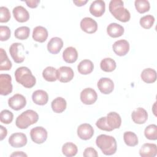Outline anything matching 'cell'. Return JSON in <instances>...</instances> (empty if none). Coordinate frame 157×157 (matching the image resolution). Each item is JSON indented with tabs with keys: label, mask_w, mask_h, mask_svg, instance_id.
Listing matches in <instances>:
<instances>
[{
	"label": "cell",
	"mask_w": 157,
	"mask_h": 157,
	"mask_svg": "<svg viewBox=\"0 0 157 157\" xmlns=\"http://www.w3.org/2000/svg\"><path fill=\"white\" fill-rule=\"evenodd\" d=\"M96 145L105 155H113L117 149L115 139L111 136L101 134L96 139Z\"/></svg>",
	"instance_id": "obj_1"
},
{
	"label": "cell",
	"mask_w": 157,
	"mask_h": 157,
	"mask_svg": "<svg viewBox=\"0 0 157 157\" xmlns=\"http://www.w3.org/2000/svg\"><path fill=\"white\" fill-rule=\"evenodd\" d=\"M121 0H112L109 3V9L113 16L121 22H127L130 20L131 14L128 10L123 7Z\"/></svg>",
	"instance_id": "obj_2"
},
{
	"label": "cell",
	"mask_w": 157,
	"mask_h": 157,
	"mask_svg": "<svg viewBox=\"0 0 157 157\" xmlns=\"http://www.w3.org/2000/svg\"><path fill=\"white\" fill-rule=\"evenodd\" d=\"M16 81L22 85L24 87L31 88L33 87L36 82L35 77L27 67H20L15 72Z\"/></svg>",
	"instance_id": "obj_3"
},
{
	"label": "cell",
	"mask_w": 157,
	"mask_h": 157,
	"mask_svg": "<svg viewBox=\"0 0 157 157\" xmlns=\"http://www.w3.org/2000/svg\"><path fill=\"white\" fill-rule=\"evenodd\" d=\"M39 120V115L33 110H27L18 115L15 121L16 126L20 129H26Z\"/></svg>",
	"instance_id": "obj_4"
},
{
	"label": "cell",
	"mask_w": 157,
	"mask_h": 157,
	"mask_svg": "<svg viewBox=\"0 0 157 157\" xmlns=\"http://www.w3.org/2000/svg\"><path fill=\"white\" fill-rule=\"evenodd\" d=\"M25 47L21 43L15 42L12 44L9 48V53L13 60L16 63H21L25 60Z\"/></svg>",
	"instance_id": "obj_5"
},
{
	"label": "cell",
	"mask_w": 157,
	"mask_h": 157,
	"mask_svg": "<svg viewBox=\"0 0 157 157\" xmlns=\"http://www.w3.org/2000/svg\"><path fill=\"white\" fill-rule=\"evenodd\" d=\"M30 136L34 143L41 144L47 139V131L42 126H36L31 129Z\"/></svg>",
	"instance_id": "obj_6"
},
{
	"label": "cell",
	"mask_w": 157,
	"mask_h": 157,
	"mask_svg": "<svg viewBox=\"0 0 157 157\" xmlns=\"http://www.w3.org/2000/svg\"><path fill=\"white\" fill-rule=\"evenodd\" d=\"M12 77L9 74L0 75V94L2 96H7L12 91Z\"/></svg>",
	"instance_id": "obj_7"
},
{
	"label": "cell",
	"mask_w": 157,
	"mask_h": 157,
	"mask_svg": "<svg viewBox=\"0 0 157 157\" xmlns=\"http://www.w3.org/2000/svg\"><path fill=\"white\" fill-rule=\"evenodd\" d=\"M97 99L98 94L93 88H85L80 93V100L84 104L91 105L96 101Z\"/></svg>",
	"instance_id": "obj_8"
},
{
	"label": "cell",
	"mask_w": 157,
	"mask_h": 157,
	"mask_svg": "<svg viewBox=\"0 0 157 157\" xmlns=\"http://www.w3.org/2000/svg\"><path fill=\"white\" fill-rule=\"evenodd\" d=\"M9 106L14 110H19L24 108L26 104L25 96L20 94H15L8 100Z\"/></svg>",
	"instance_id": "obj_9"
},
{
	"label": "cell",
	"mask_w": 157,
	"mask_h": 157,
	"mask_svg": "<svg viewBox=\"0 0 157 157\" xmlns=\"http://www.w3.org/2000/svg\"><path fill=\"white\" fill-rule=\"evenodd\" d=\"M9 144L14 148H21L27 144L26 136L22 132L12 134L9 138Z\"/></svg>",
	"instance_id": "obj_10"
},
{
	"label": "cell",
	"mask_w": 157,
	"mask_h": 157,
	"mask_svg": "<svg viewBox=\"0 0 157 157\" xmlns=\"http://www.w3.org/2000/svg\"><path fill=\"white\" fill-rule=\"evenodd\" d=\"M74 75L72 69L68 66H61L57 70V78L62 83H67L72 80Z\"/></svg>",
	"instance_id": "obj_11"
},
{
	"label": "cell",
	"mask_w": 157,
	"mask_h": 157,
	"mask_svg": "<svg viewBox=\"0 0 157 157\" xmlns=\"http://www.w3.org/2000/svg\"><path fill=\"white\" fill-rule=\"evenodd\" d=\"M112 48L116 55L123 56L128 53L129 50V44L126 40H118L113 43Z\"/></svg>",
	"instance_id": "obj_12"
},
{
	"label": "cell",
	"mask_w": 157,
	"mask_h": 157,
	"mask_svg": "<svg viewBox=\"0 0 157 157\" xmlns=\"http://www.w3.org/2000/svg\"><path fill=\"white\" fill-rule=\"evenodd\" d=\"M81 29L86 33L93 34L98 29L97 22L90 17H85L80 21Z\"/></svg>",
	"instance_id": "obj_13"
},
{
	"label": "cell",
	"mask_w": 157,
	"mask_h": 157,
	"mask_svg": "<svg viewBox=\"0 0 157 157\" xmlns=\"http://www.w3.org/2000/svg\"><path fill=\"white\" fill-rule=\"evenodd\" d=\"M93 128L90 124H82L77 128V135L78 137L82 140H89L93 137Z\"/></svg>",
	"instance_id": "obj_14"
},
{
	"label": "cell",
	"mask_w": 157,
	"mask_h": 157,
	"mask_svg": "<svg viewBox=\"0 0 157 157\" xmlns=\"http://www.w3.org/2000/svg\"><path fill=\"white\" fill-rule=\"evenodd\" d=\"M97 86L99 90V91L104 94H108L112 93L114 88V83L113 81L107 77L101 78L98 82Z\"/></svg>",
	"instance_id": "obj_15"
},
{
	"label": "cell",
	"mask_w": 157,
	"mask_h": 157,
	"mask_svg": "<svg viewBox=\"0 0 157 157\" xmlns=\"http://www.w3.org/2000/svg\"><path fill=\"white\" fill-rule=\"evenodd\" d=\"M105 4L104 1L96 0L93 1L90 7V12L96 17H101L105 12Z\"/></svg>",
	"instance_id": "obj_16"
},
{
	"label": "cell",
	"mask_w": 157,
	"mask_h": 157,
	"mask_svg": "<svg viewBox=\"0 0 157 157\" xmlns=\"http://www.w3.org/2000/svg\"><path fill=\"white\" fill-rule=\"evenodd\" d=\"M131 118L135 123L139 124H144L148 119V113L144 108L138 107L132 112Z\"/></svg>",
	"instance_id": "obj_17"
},
{
	"label": "cell",
	"mask_w": 157,
	"mask_h": 157,
	"mask_svg": "<svg viewBox=\"0 0 157 157\" xmlns=\"http://www.w3.org/2000/svg\"><path fill=\"white\" fill-rule=\"evenodd\" d=\"M13 15L15 19L20 23L27 21L29 18V14L28 10L23 6H18L13 8Z\"/></svg>",
	"instance_id": "obj_18"
},
{
	"label": "cell",
	"mask_w": 157,
	"mask_h": 157,
	"mask_svg": "<svg viewBox=\"0 0 157 157\" xmlns=\"http://www.w3.org/2000/svg\"><path fill=\"white\" fill-rule=\"evenodd\" d=\"M139 154L142 157H155L157 154V146L155 144H144L139 150Z\"/></svg>",
	"instance_id": "obj_19"
},
{
	"label": "cell",
	"mask_w": 157,
	"mask_h": 157,
	"mask_svg": "<svg viewBox=\"0 0 157 157\" xmlns=\"http://www.w3.org/2000/svg\"><path fill=\"white\" fill-rule=\"evenodd\" d=\"M63 46V40L58 37H52L47 44L48 51L53 55L58 53Z\"/></svg>",
	"instance_id": "obj_20"
},
{
	"label": "cell",
	"mask_w": 157,
	"mask_h": 157,
	"mask_svg": "<svg viewBox=\"0 0 157 157\" xmlns=\"http://www.w3.org/2000/svg\"><path fill=\"white\" fill-rule=\"evenodd\" d=\"M48 37V31L47 29L41 26L35 27L33 32V39L38 42H44Z\"/></svg>",
	"instance_id": "obj_21"
},
{
	"label": "cell",
	"mask_w": 157,
	"mask_h": 157,
	"mask_svg": "<svg viewBox=\"0 0 157 157\" xmlns=\"http://www.w3.org/2000/svg\"><path fill=\"white\" fill-rule=\"evenodd\" d=\"M32 99L36 104L44 105L47 103L48 100V96L45 91L42 90H38L33 93Z\"/></svg>",
	"instance_id": "obj_22"
},
{
	"label": "cell",
	"mask_w": 157,
	"mask_h": 157,
	"mask_svg": "<svg viewBox=\"0 0 157 157\" xmlns=\"http://www.w3.org/2000/svg\"><path fill=\"white\" fill-rule=\"evenodd\" d=\"M107 124L113 129H118L121 124V118L118 113L115 112H109L106 117Z\"/></svg>",
	"instance_id": "obj_23"
},
{
	"label": "cell",
	"mask_w": 157,
	"mask_h": 157,
	"mask_svg": "<svg viewBox=\"0 0 157 157\" xmlns=\"http://www.w3.org/2000/svg\"><path fill=\"white\" fill-rule=\"evenodd\" d=\"M107 33L111 37H119L123 34L124 28L118 23H112L108 25L107 28Z\"/></svg>",
	"instance_id": "obj_24"
},
{
	"label": "cell",
	"mask_w": 157,
	"mask_h": 157,
	"mask_svg": "<svg viewBox=\"0 0 157 157\" xmlns=\"http://www.w3.org/2000/svg\"><path fill=\"white\" fill-rule=\"evenodd\" d=\"M78 58L77 50L72 47H67L63 53V58L67 63H73L75 62Z\"/></svg>",
	"instance_id": "obj_25"
},
{
	"label": "cell",
	"mask_w": 157,
	"mask_h": 157,
	"mask_svg": "<svg viewBox=\"0 0 157 157\" xmlns=\"http://www.w3.org/2000/svg\"><path fill=\"white\" fill-rule=\"evenodd\" d=\"M94 69V64L89 59H83L81 61L77 66L78 71L82 75H87L92 72Z\"/></svg>",
	"instance_id": "obj_26"
},
{
	"label": "cell",
	"mask_w": 157,
	"mask_h": 157,
	"mask_svg": "<svg viewBox=\"0 0 157 157\" xmlns=\"http://www.w3.org/2000/svg\"><path fill=\"white\" fill-rule=\"evenodd\" d=\"M66 105L67 103L66 100L61 97L55 98L54 100H53L51 104L53 111L57 113H60L64 112L66 109Z\"/></svg>",
	"instance_id": "obj_27"
},
{
	"label": "cell",
	"mask_w": 157,
	"mask_h": 157,
	"mask_svg": "<svg viewBox=\"0 0 157 157\" xmlns=\"http://www.w3.org/2000/svg\"><path fill=\"white\" fill-rule=\"evenodd\" d=\"M140 77L144 82L152 83L156 80V72L151 68H147L142 71Z\"/></svg>",
	"instance_id": "obj_28"
},
{
	"label": "cell",
	"mask_w": 157,
	"mask_h": 157,
	"mask_svg": "<svg viewBox=\"0 0 157 157\" xmlns=\"http://www.w3.org/2000/svg\"><path fill=\"white\" fill-rule=\"evenodd\" d=\"M12 67V63L9 60L6 51L2 48H0V70L9 71Z\"/></svg>",
	"instance_id": "obj_29"
},
{
	"label": "cell",
	"mask_w": 157,
	"mask_h": 157,
	"mask_svg": "<svg viewBox=\"0 0 157 157\" xmlns=\"http://www.w3.org/2000/svg\"><path fill=\"white\" fill-rule=\"evenodd\" d=\"M116 63L115 61L110 58H104L100 63L101 69L107 72H110L113 71L116 68Z\"/></svg>",
	"instance_id": "obj_30"
},
{
	"label": "cell",
	"mask_w": 157,
	"mask_h": 157,
	"mask_svg": "<svg viewBox=\"0 0 157 157\" xmlns=\"http://www.w3.org/2000/svg\"><path fill=\"white\" fill-rule=\"evenodd\" d=\"M44 78L48 82H55L57 78V70L52 66H48L42 72Z\"/></svg>",
	"instance_id": "obj_31"
},
{
	"label": "cell",
	"mask_w": 157,
	"mask_h": 157,
	"mask_svg": "<svg viewBox=\"0 0 157 157\" xmlns=\"http://www.w3.org/2000/svg\"><path fill=\"white\" fill-rule=\"evenodd\" d=\"M77 151L78 148L77 145L72 142L65 143L62 147L63 154L67 157L75 156Z\"/></svg>",
	"instance_id": "obj_32"
},
{
	"label": "cell",
	"mask_w": 157,
	"mask_h": 157,
	"mask_svg": "<svg viewBox=\"0 0 157 157\" xmlns=\"http://www.w3.org/2000/svg\"><path fill=\"white\" fill-rule=\"evenodd\" d=\"M123 140L126 145L129 147H134L139 143L137 135L131 131H126L124 133Z\"/></svg>",
	"instance_id": "obj_33"
},
{
	"label": "cell",
	"mask_w": 157,
	"mask_h": 157,
	"mask_svg": "<svg viewBox=\"0 0 157 157\" xmlns=\"http://www.w3.org/2000/svg\"><path fill=\"white\" fill-rule=\"evenodd\" d=\"M30 29L28 26H21L17 28L14 33L15 37L20 40H25L28 38Z\"/></svg>",
	"instance_id": "obj_34"
},
{
	"label": "cell",
	"mask_w": 157,
	"mask_h": 157,
	"mask_svg": "<svg viewBox=\"0 0 157 157\" xmlns=\"http://www.w3.org/2000/svg\"><path fill=\"white\" fill-rule=\"evenodd\" d=\"M144 134L147 139L149 140L157 139V126L152 124L146 127L144 131Z\"/></svg>",
	"instance_id": "obj_35"
},
{
	"label": "cell",
	"mask_w": 157,
	"mask_h": 157,
	"mask_svg": "<svg viewBox=\"0 0 157 157\" xmlns=\"http://www.w3.org/2000/svg\"><path fill=\"white\" fill-rule=\"evenodd\" d=\"M137 11L140 13L148 12L150 9V5L147 0H136L134 2Z\"/></svg>",
	"instance_id": "obj_36"
},
{
	"label": "cell",
	"mask_w": 157,
	"mask_h": 157,
	"mask_svg": "<svg viewBox=\"0 0 157 157\" xmlns=\"http://www.w3.org/2000/svg\"><path fill=\"white\" fill-rule=\"evenodd\" d=\"M140 25L144 29H150L152 27L154 22L155 18L151 15H145L140 18Z\"/></svg>",
	"instance_id": "obj_37"
},
{
	"label": "cell",
	"mask_w": 157,
	"mask_h": 157,
	"mask_svg": "<svg viewBox=\"0 0 157 157\" xmlns=\"http://www.w3.org/2000/svg\"><path fill=\"white\" fill-rule=\"evenodd\" d=\"M13 118V115L12 112L9 110H3L0 113V121L4 124H10Z\"/></svg>",
	"instance_id": "obj_38"
},
{
	"label": "cell",
	"mask_w": 157,
	"mask_h": 157,
	"mask_svg": "<svg viewBox=\"0 0 157 157\" xmlns=\"http://www.w3.org/2000/svg\"><path fill=\"white\" fill-rule=\"evenodd\" d=\"M96 125L99 129L103 131H112L113 130L107 124V121H106V117H103L98 119L96 123Z\"/></svg>",
	"instance_id": "obj_39"
},
{
	"label": "cell",
	"mask_w": 157,
	"mask_h": 157,
	"mask_svg": "<svg viewBox=\"0 0 157 157\" xmlns=\"http://www.w3.org/2000/svg\"><path fill=\"white\" fill-rule=\"evenodd\" d=\"M10 18V13L9 10L4 6L0 7V22L6 23Z\"/></svg>",
	"instance_id": "obj_40"
},
{
	"label": "cell",
	"mask_w": 157,
	"mask_h": 157,
	"mask_svg": "<svg viewBox=\"0 0 157 157\" xmlns=\"http://www.w3.org/2000/svg\"><path fill=\"white\" fill-rule=\"evenodd\" d=\"M10 37V29L8 26H0V40L1 41L7 40Z\"/></svg>",
	"instance_id": "obj_41"
},
{
	"label": "cell",
	"mask_w": 157,
	"mask_h": 157,
	"mask_svg": "<svg viewBox=\"0 0 157 157\" xmlns=\"http://www.w3.org/2000/svg\"><path fill=\"white\" fill-rule=\"evenodd\" d=\"M83 155L85 157H97L98 156V154L97 153V151L94 148L92 147H88L85 149Z\"/></svg>",
	"instance_id": "obj_42"
},
{
	"label": "cell",
	"mask_w": 157,
	"mask_h": 157,
	"mask_svg": "<svg viewBox=\"0 0 157 157\" xmlns=\"http://www.w3.org/2000/svg\"><path fill=\"white\" fill-rule=\"evenodd\" d=\"M28 6V7L34 9L36 8L38 6V4L40 3L39 0H29V1H25Z\"/></svg>",
	"instance_id": "obj_43"
},
{
	"label": "cell",
	"mask_w": 157,
	"mask_h": 157,
	"mask_svg": "<svg viewBox=\"0 0 157 157\" xmlns=\"http://www.w3.org/2000/svg\"><path fill=\"white\" fill-rule=\"evenodd\" d=\"M0 129H1V133H0L1 138H0V140H2L6 137V136L7 134V131L6 128H4L3 126H0Z\"/></svg>",
	"instance_id": "obj_44"
},
{
	"label": "cell",
	"mask_w": 157,
	"mask_h": 157,
	"mask_svg": "<svg viewBox=\"0 0 157 157\" xmlns=\"http://www.w3.org/2000/svg\"><path fill=\"white\" fill-rule=\"evenodd\" d=\"M88 2L87 0L85 1H82V0H77V1H73L74 4H75V5L76 6H78V7H81L84 6L85 4H86Z\"/></svg>",
	"instance_id": "obj_45"
},
{
	"label": "cell",
	"mask_w": 157,
	"mask_h": 157,
	"mask_svg": "<svg viewBox=\"0 0 157 157\" xmlns=\"http://www.w3.org/2000/svg\"><path fill=\"white\" fill-rule=\"evenodd\" d=\"M10 156H27V155L23 151H15L10 155Z\"/></svg>",
	"instance_id": "obj_46"
}]
</instances>
